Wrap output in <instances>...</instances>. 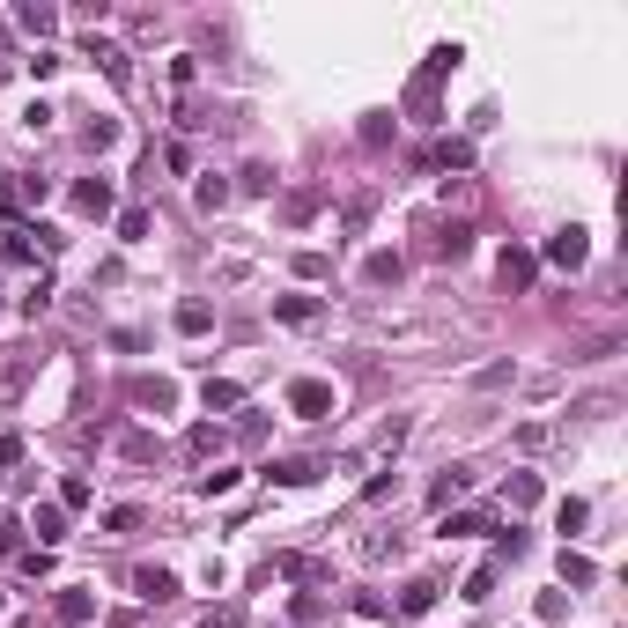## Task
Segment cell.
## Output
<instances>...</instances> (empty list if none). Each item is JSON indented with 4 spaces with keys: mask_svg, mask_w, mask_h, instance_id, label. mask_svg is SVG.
Instances as JSON below:
<instances>
[{
    "mask_svg": "<svg viewBox=\"0 0 628 628\" xmlns=\"http://www.w3.org/2000/svg\"><path fill=\"white\" fill-rule=\"evenodd\" d=\"M119 451H126V459H141V466H148V459H163V444H156V436H148V429H133L126 444H119Z\"/></svg>",
    "mask_w": 628,
    "mask_h": 628,
    "instance_id": "obj_21",
    "label": "cell"
},
{
    "mask_svg": "<svg viewBox=\"0 0 628 628\" xmlns=\"http://www.w3.org/2000/svg\"><path fill=\"white\" fill-rule=\"evenodd\" d=\"M89 60H97V67H104V74H111V82H119V89L133 82V67H126V52H119V45H104V37H89Z\"/></svg>",
    "mask_w": 628,
    "mask_h": 628,
    "instance_id": "obj_11",
    "label": "cell"
},
{
    "mask_svg": "<svg viewBox=\"0 0 628 628\" xmlns=\"http://www.w3.org/2000/svg\"><path fill=\"white\" fill-rule=\"evenodd\" d=\"M532 266H540L532 252H503V259H496V281H503L510 296H518V289H532Z\"/></svg>",
    "mask_w": 628,
    "mask_h": 628,
    "instance_id": "obj_7",
    "label": "cell"
},
{
    "mask_svg": "<svg viewBox=\"0 0 628 628\" xmlns=\"http://www.w3.org/2000/svg\"><path fill=\"white\" fill-rule=\"evenodd\" d=\"M436 163H451V170H466V163H473V148H466V141H444V148H436Z\"/></svg>",
    "mask_w": 628,
    "mask_h": 628,
    "instance_id": "obj_31",
    "label": "cell"
},
{
    "mask_svg": "<svg viewBox=\"0 0 628 628\" xmlns=\"http://www.w3.org/2000/svg\"><path fill=\"white\" fill-rule=\"evenodd\" d=\"M133 592H141L148 606H163V599H178V577H170V569H156V562H148V569H133Z\"/></svg>",
    "mask_w": 628,
    "mask_h": 628,
    "instance_id": "obj_4",
    "label": "cell"
},
{
    "mask_svg": "<svg viewBox=\"0 0 628 628\" xmlns=\"http://www.w3.org/2000/svg\"><path fill=\"white\" fill-rule=\"evenodd\" d=\"M340 222H348V237L363 230V222H370V193H355V200H348V215H340Z\"/></svg>",
    "mask_w": 628,
    "mask_h": 628,
    "instance_id": "obj_32",
    "label": "cell"
},
{
    "mask_svg": "<svg viewBox=\"0 0 628 628\" xmlns=\"http://www.w3.org/2000/svg\"><path fill=\"white\" fill-rule=\"evenodd\" d=\"M429 606H436V584L429 577H414L407 592H399V614H429Z\"/></svg>",
    "mask_w": 628,
    "mask_h": 628,
    "instance_id": "obj_16",
    "label": "cell"
},
{
    "mask_svg": "<svg viewBox=\"0 0 628 628\" xmlns=\"http://www.w3.org/2000/svg\"><path fill=\"white\" fill-rule=\"evenodd\" d=\"M74 207H82V215H111V185L104 178H82V185H74Z\"/></svg>",
    "mask_w": 628,
    "mask_h": 628,
    "instance_id": "obj_15",
    "label": "cell"
},
{
    "mask_svg": "<svg viewBox=\"0 0 628 628\" xmlns=\"http://www.w3.org/2000/svg\"><path fill=\"white\" fill-rule=\"evenodd\" d=\"M318 215V193H289L281 200V222H311Z\"/></svg>",
    "mask_w": 628,
    "mask_h": 628,
    "instance_id": "obj_24",
    "label": "cell"
},
{
    "mask_svg": "<svg viewBox=\"0 0 628 628\" xmlns=\"http://www.w3.org/2000/svg\"><path fill=\"white\" fill-rule=\"evenodd\" d=\"M0 466H23V436H0Z\"/></svg>",
    "mask_w": 628,
    "mask_h": 628,
    "instance_id": "obj_34",
    "label": "cell"
},
{
    "mask_svg": "<svg viewBox=\"0 0 628 628\" xmlns=\"http://www.w3.org/2000/svg\"><path fill=\"white\" fill-rule=\"evenodd\" d=\"M30 532H37V547H52V540L67 532V510H60V503H37V510H30Z\"/></svg>",
    "mask_w": 628,
    "mask_h": 628,
    "instance_id": "obj_10",
    "label": "cell"
},
{
    "mask_svg": "<svg viewBox=\"0 0 628 628\" xmlns=\"http://www.w3.org/2000/svg\"><path fill=\"white\" fill-rule=\"evenodd\" d=\"M399 274H407V259H399V252H377V259H370V281H377V289H392Z\"/></svg>",
    "mask_w": 628,
    "mask_h": 628,
    "instance_id": "obj_18",
    "label": "cell"
},
{
    "mask_svg": "<svg viewBox=\"0 0 628 628\" xmlns=\"http://www.w3.org/2000/svg\"><path fill=\"white\" fill-rule=\"evenodd\" d=\"M200 207H207V215H215V207H230V185H222V178H200Z\"/></svg>",
    "mask_w": 628,
    "mask_h": 628,
    "instance_id": "obj_26",
    "label": "cell"
},
{
    "mask_svg": "<svg viewBox=\"0 0 628 628\" xmlns=\"http://www.w3.org/2000/svg\"><path fill=\"white\" fill-rule=\"evenodd\" d=\"M363 141H370V148H385V141H392V126H385V111H370V119H363Z\"/></svg>",
    "mask_w": 628,
    "mask_h": 628,
    "instance_id": "obj_30",
    "label": "cell"
},
{
    "mask_svg": "<svg viewBox=\"0 0 628 628\" xmlns=\"http://www.w3.org/2000/svg\"><path fill=\"white\" fill-rule=\"evenodd\" d=\"M119 237H148V207H126V215H119Z\"/></svg>",
    "mask_w": 628,
    "mask_h": 628,
    "instance_id": "obj_33",
    "label": "cell"
},
{
    "mask_svg": "<svg viewBox=\"0 0 628 628\" xmlns=\"http://www.w3.org/2000/svg\"><path fill=\"white\" fill-rule=\"evenodd\" d=\"M289 414H296V422H326V414H333V385L296 377V385H289Z\"/></svg>",
    "mask_w": 628,
    "mask_h": 628,
    "instance_id": "obj_2",
    "label": "cell"
},
{
    "mask_svg": "<svg viewBox=\"0 0 628 628\" xmlns=\"http://www.w3.org/2000/svg\"><path fill=\"white\" fill-rule=\"evenodd\" d=\"M466 532H488L481 510H451V518H444V540H466Z\"/></svg>",
    "mask_w": 628,
    "mask_h": 628,
    "instance_id": "obj_19",
    "label": "cell"
},
{
    "mask_svg": "<svg viewBox=\"0 0 628 628\" xmlns=\"http://www.w3.org/2000/svg\"><path fill=\"white\" fill-rule=\"evenodd\" d=\"M318 311H326L318 296H274V318H289V326H311Z\"/></svg>",
    "mask_w": 628,
    "mask_h": 628,
    "instance_id": "obj_14",
    "label": "cell"
},
{
    "mask_svg": "<svg viewBox=\"0 0 628 628\" xmlns=\"http://www.w3.org/2000/svg\"><path fill=\"white\" fill-rule=\"evenodd\" d=\"M89 496H97V488H89L82 473H67V481H60V510H89Z\"/></svg>",
    "mask_w": 628,
    "mask_h": 628,
    "instance_id": "obj_20",
    "label": "cell"
},
{
    "mask_svg": "<svg viewBox=\"0 0 628 628\" xmlns=\"http://www.w3.org/2000/svg\"><path fill=\"white\" fill-rule=\"evenodd\" d=\"M133 407L170 414V407H178V385H170V377H133Z\"/></svg>",
    "mask_w": 628,
    "mask_h": 628,
    "instance_id": "obj_5",
    "label": "cell"
},
{
    "mask_svg": "<svg viewBox=\"0 0 628 628\" xmlns=\"http://www.w3.org/2000/svg\"><path fill=\"white\" fill-rule=\"evenodd\" d=\"M8 67H15V60H8V52H0V82H8Z\"/></svg>",
    "mask_w": 628,
    "mask_h": 628,
    "instance_id": "obj_35",
    "label": "cell"
},
{
    "mask_svg": "<svg viewBox=\"0 0 628 628\" xmlns=\"http://www.w3.org/2000/svg\"><path fill=\"white\" fill-rule=\"evenodd\" d=\"M422 252H429V259H466V252H473V222H436V215H422Z\"/></svg>",
    "mask_w": 628,
    "mask_h": 628,
    "instance_id": "obj_1",
    "label": "cell"
},
{
    "mask_svg": "<svg viewBox=\"0 0 628 628\" xmlns=\"http://www.w3.org/2000/svg\"><path fill=\"white\" fill-rule=\"evenodd\" d=\"M466 481H473V466H444V473L429 481V503H436V510H451V503L466 496Z\"/></svg>",
    "mask_w": 628,
    "mask_h": 628,
    "instance_id": "obj_6",
    "label": "cell"
},
{
    "mask_svg": "<svg viewBox=\"0 0 628 628\" xmlns=\"http://www.w3.org/2000/svg\"><path fill=\"white\" fill-rule=\"evenodd\" d=\"M215 326V311H207V303H178V333H207Z\"/></svg>",
    "mask_w": 628,
    "mask_h": 628,
    "instance_id": "obj_23",
    "label": "cell"
},
{
    "mask_svg": "<svg viewBox=\"0 0 628 628\" xmlns=\"http://www.w3.org/2000/svg\"><path fill=\"white\" fill-rule=\"evenodd\" d=\"M82 141H89V148H111V141H119V126H111V119H89Z\"/></svg>",
    "mask_w": 628,
    "mask_h": 628,
    "instance_id": "obj_29",
    "label": "cell"
},
{
    "mask_svg": "<svg viewBox=\"0 0 628 628\" xmlns=\"http://www.w3.org/2000/svg\"><path fill=\"white\" fill-rule=\"evenodd\" d=\"M540 503V473H510L503 481V510H532Z\"/></svg>",
    "mask_w": 628,
    "mask_h": 628,
    "instance_id": "obj_13",
    "label": "cell"
},
{
    "mask_svg": "<svg viewBox=\"0 0 628 628\" xmlns=\"http://www.w3.org/2000/svg\"><path fill=\"white\" fill-rule=\"evenodd\" d=\"M200 399H207V414H237V407H244V385H230V377H207Z\"/></svg>",
    "mask_w": 628,
    "mask_h": 628,
    "instance_id": "obj_12",
    "label": "cell"
},
{
    "mask_svg": "<svg viewBox=\"0 0 628 628\" xmlns=\"http://www.w3.org/2000/svg\"><path fill=\"white\" fill-rule=\"evenodd\" d=\"M230 488H237V473H230V466H215V473H200V496H230Z\"/></svg>",
    "mask_w": 628,
    "mask_h": 628,
    "instance_id": "obj_25",
    "label": "cell"
},
{
    "mask_svg": "<svg viewBox=\"0 0 628 628\" xmlns=\"http://www.w3.org/2000/svg\"><path fill=\"white\" fill-rule=\"evenodd\" d=\"M15 23H23V30H37V37H45V30H60V15H52V8H37V0H23V8H15Z\"/></svg>",
    "mask_w": 628,
    "mask_h": 628,
    "instance_id": "obj_17",
    "label": "cell"
},
{
    "mask_svg": "<svg viewBox=\"0 0 628 628\" xmlns=\"http://www.w3.org/2000/svg\"><path fill=\"white\" fill-rule=\"evenodd\" d=\"M0 614H8V606H0Z\"/></svg>",
    "mask_w": 628,
    "mask_h": 628,
    "instance_id": "obj_36",
    "label": "cell"
},
{
    "mask_svg": "<svg viewBox=\"0 0 628 628\" xmlns=\"http://www.w3.org/2000/svg\"><path fill=\"white\" fill-rule=\"evenodd\" d=\"M584 252H592V244H584V230H577V222L547 237V266H562V274H577V266H584Z\"/></svg>",
    "mask_w": 628,
    "mask_h": 628,
    "instance_id": "obj_3",
    "label": "cell"
},
{
    "mask_svg": "<svg viewBox=\"0 0 628 628\" xmlns=\"http://www.w3.org/2000/svg\"><path fill=\"white\" fill-rule=\"evenodd\" d=\"M185 444H193V459H207V451H222V429H207V422H200L193 436H185Z\"/></svg>",
    "mask_w": 628,
    "mask_h": 628,
    "instance_id": "obj_27",
    "label": "cell"
},
{
    "mask_svg": "<svg viewBox=\"0 0 628 628\" xmlns=\"http://www.w3.org/2000/svg\"><path fill=\"white\" fill-rule=\"evenodd\" d=\"M496 569H503V562H481V569H473V577H466V599H473V606H481L488 592H496Z\"/></svg>",
    "mask_w": 628,
    "mask_h": 628,
    "instance_id": "obj_22",
    "label": "cell"
},
{
    "mask_svg": "<svg viewBox=\"0 0 628 628\" xmlns=\"http://www.w3.org/2000/svg\"><path fill=\"white\" fill-rule=\"evenodd\" d=\"M89 614H97V599H89V592H60V599H52V621H60V628H82Z\"/></svg>",
    "mask_w": 628,
    "mask_h": 628,
    "instance_id": "obj_9",
    "label": "cell"
},
{
    "mask_svg": "<svg viewBox=\"0 0 628 628\" xmlns=\"http://www.w3.org/2000/svg\"><path fill=\"white\" fill-rule=\"evenodd\" d=\"M562 577H569V584H592V562H584V555H569V547H562Z\"/></svg>",
    "mask_w": 628,
    "mask_h": 628,
    "instance_id": "obj_28",
    "label": "cell"
},
{
    "mask_svg": "<svg viewBox=\"0 0 628 628\" xmlns=\"http://www.w3.org/2000/svg\"><path fill=\"white\" fill-rule=\"evenodd\" d=\"M318 473H326L318 459H274V466H266V481H281V488H303V481H318Z\"/></svg>",
    "mask_w": 628,
    "mask_h": 628,
    "instance_id": "obj_8",
    "label": "cell"
}]
</instances>
